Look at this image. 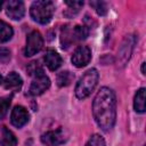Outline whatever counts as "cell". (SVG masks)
I'll return each mask as SVG.
<instances>
[{
    "label": "cell",
    "mask_w": 146,
    "mask_h": 146,
    "mask_svg": "<svg viewBox=\"0 0 146 146\" xmlns=\"http://www.w3.org/2000/svg\"><path fill=\"white\" fill-rule=\"evenodd\" d=\"M92 114L98 127L104 130H111L116 119V98L112 89L100 88L92 103Z\"/></svg>",
    "instance_id": "cell-1"
},
{
    "label": "cell",
    "mask_w": 146,
    "mask_h": 146,
    "mask_svg": "<svg viewBox=\"0 0 146 146\" xmlns=\"http://www.w3.org/2000/svg\"><path fill=\"white\" fill-rule=\"evenodd\" d=\"M54 10H55V5L52 1L38 0L31 5L30 14H31V17L35 22L40 24H47L51 21Z\"/></svg>",
    "instance_id": "cell-2"
},
{
    "label": "cell",
    "mask_w": 146,
    "mask_h": 146,
    "mask_svg": "<svg viewBox=\"0 0 146 146\" xmlns=\"http://www.w3.org/2000/svg\"><path fill=\"white\" fill-rule=\"evenodd\" d=\"M99 79V74L98 71L96 68H90L88 70L79 80V82L76 83L75 87V96L79 99H83L86 97H88L92 90L95 89V87L97 86Z\"/></svg>",
    "instance_id": "cell-3"
},
{
    "label": "cell",
    "mask_w": 146,
    "mask_h": 146,
    "mask_svg": "<svg viewBox=\"0 0 146 146\" xmlns=\"http://www.w3.org/2000/svg\"><path fill=\"white\" fill-rule=\"evenodd\" d=\"M43 47V39L39 31H32L26 38V46L24 49V54L27 57L34 56L38 54Z\"/></svg>",
    "instance_id": "cell-4"
},
{
    "label": "cell",
    "mask_w": 146,
    "mask_h": 146,
    "mask_svg": "<svg viewBox=\"0 0 146 146\" xmlns=\"http://www.w3.org/2000/svg\"><path fill=\"white\" fill-rule=\"evenodd\" d=\"M91 59V50L87 46H79L72 56V63L75 67H83L89 64Z\"/></svg>",
    "instance_id": "cell-5"
},
{
    "label": "cell",
    "mask_w": 146,
    "mask_h": 146,
    "mask_svg": "<svg viewBox=\"0 0 146 146\" xmlns=\"http://www.w3.org/2000/svg\"><path fill=\"white\" fill-rule=\"evenodd\" d=\"M49 87H50V80L43 73V74H40L33 78V81L29 89V94L31 96H39L43 94Z\"/></svg>",
    "instance_id": "cell-6"
},
{
    "label": "cell",
    "mask_w": 146,
    "mask_h": 146,
    "mask_svg": "<svg viewBox=\"0 0 146 146\" xmlns=\"http://www.w3.org/2000/svg\"><path fill=\"white\" fill-rule=\"evenodd\" d=\"M65 140H66V137L62 129L51 130L41 136V141L48 146H58L60 144H64Z\"/></svg>",
    "instance_id": "cell-7"
},
{
    "label": "cell",
    "mask_w": 146,
    "mask_h": 146,
    "mask_svg": "<svg viewBox=\"0 0 146 146\" xmlns=\"http://www.w3.org/2000/svg\"><path fill=\"white\" fill-rule=\"evenodd\" d=\"M6 13L11 19L19 21L25 14L24 3L19 0H10L6 3Z\"/></svg>",
    "instance_id": "cell-8"
},
{
    "label": "cell",
    "mask_w": 146,
    "mask_h": 146,
    "mask_svg": "<svg viewBox=\"0 0 146 146\" xmlns=\"http://www.w3.org/2000/svg\"><path fill=\"white\" fill-rule=\"evenodd\" d=\"M29 117H30V115L25 107L15 106L11 112V115H10V121H11V124L15 125L16 128H22L23 125H25L29 122Z\"/></svg>",
    "instance_id": "cell-9"
},
{
    "label": "cell",
    "mask_w": 146,
    "mask_h": 146,
    "mask_svg": "<svg viewBox=\"0 0 146 146\" xmlns=\"http://www.w3.org/2000/svg\"><path fill=\"white\" fill-rule=\"evenodd\" d=\"M43 59H44V64L47 65V67L50 71H56L62 65V62H63L59 54L57 51H55L54 49H48L46 51Z\"/></svg>",
    "instance_id": "cell-10"
},
{
    "label": "cell",
    "mask_w": 146,
    "mask_h": 146,
    "mask_svg": "<svg viewBox=\"0 0 146 146\" xmlns=\"http://www.w3.org/2000/svg\"><path fill=\"white\" fill-rule=\"evenodd\" d=\"M135 42H136V39H135L132 35H129V36L125 38V40L123 41V43H122V46H121V49H120V51H119V59L122 60L123 64H124L127 60H129Z\"/></svg>",
    "instance_id": "cell-11"
},
{
    "label": "cell",
    "mask_w": 146,
    "mask_h": 146,
    "mask_svg": "<svg viewBox=\"0 0 146 146\" xmlns=\"http://www.w3.org/2000/svg\"><path fill=\"white\" fill-rule=\"evenodd\" d=\"M22 84H23V80L16 72H10L3 80V87L7 90L18 91L21 89Z\"/></svg>",
    "instance_id": "cell-12"
},
{
    "label": "cell",
    "mask_w": 146,
    "mask_h": 146,
    "mask_svg": "<svg viewBox=\"0 0 146 146\" xmlns=\"http://www.w3.org/2000/svg\"><path fill=\"white\" fill-rule=\"evenodd\" d=\"M76 42L75 39V34H74V30L73 27H71L70 25H65L62 29V33H60V43L63 49H67L72 43Z\"/></svg>",
    "instance_id": "cell-13"
},
{
    "label": "cell",
    "mask_w": 146,
    "mask_h": 146,
    "mask_svg": "<svg viewBox=\"0 0 146 146\" xmlns=\"http://www.w3.org/2000/svg\"><path fill=\"white\" fill-rule=\"evenodd\" d=\"M0 145L1 146H16L17 145V138L7 127H2Z\"/></svg>",
    "instance_id": "cell-14"
},
{
    "label": "cell",
    "mask_w": 146,
    "mask_h": 146,
    "mask_svg": "<svg viewBox=\"0 0 146 146\" xmlns=\"http://www.w3.org/2000/svg\"><path fill=\"white\" fill-rule=\"evenodd\" d=\"M133 107L135 111L138 113H144L146 107H145V88H140L136 95H135V99H133Z\"/></svg>",
    "instance_id": "cell-15"
},
{
    "label": "cell",
    "mask_w": 146,
    "mask_h": 146,
    "mask_svg": "<svg viewBox=\"0 0 146 146\" xmlns=\"http://www.w3.org/2000/svg\"><path fill=\"white\" fill-rule=\"evenodd\" d=\"M13 34H14L13 27L8 23L0 21V43L9 41L11 39Z\"/></svg>",
    "instance_id": "cell-16"
},
{
    "label": "cell",
    "mask_w": 146,
    "mask_h": 146,
    "mask_svg": "<svg viewBox=\"0 0 146 146\" xmlns=\"http://www.w3.org/2000/svg\"><path fill=\"white\" fill-rule=\"evenodd\" d=\"M73 79H74L73 73H71L68 71H63V72L58 73V75H57V84L59 87L70 86L71 82L73 81Z\"/></svg>",
    "instance_id": "cell-17"
},
{
    "label": "cell",
    "mask_w": 146,
    "mask_h": 146,
    "mask_svg": "<svg viewBox=\"0 0 146 146\" xmlns=\"http://www.w3.org/2000/svg\"><path fill=\"white\" fill-rule=\"evenodd\" d=\"M11 103V96H5L0 97V119H3L9 110Z\"/></svg>",
    "instance_id": "cell-18"
},
{
    "label": "cell",
    "mask_w": 146,
    "mask_h": 146,
    "mask_svg": "<svg viewBox=\"0 0 146 146\" xmlns=\"http://www.w3.org/2000/svg\"><path fill=\"white\" fill-rule=\"evenodd\" d=\"M73 30H74L76 41L84 40L89 34V30L87 29V26H83V25H75V26H73Z\"/></svg>",
    "instance_id": "cell-19"
},
{
    "label": "cell",
    "mask_w": 146,
    "mask_h": 146,
    "mask_svg": "<svg viewBox=\"0 0 146 146\" xmlns=\"http://www.w3.org/2000/svg\"><path fill=\"white\" fill-rule=\"evenodd\" d=\"M27 72H29L30 75H32L34 78L36 75L43 74V68L41 67V65L39 64V62H32L27 66Z\"/></svg>",
    "instance_id": "cell-20"
},
{
    "label": "cell",
    "mask_w": 146,
    "mask_h": 146,
    "mask_svg": "<svg viewBox=\"0 0 146 146\" xmlns=\"http://www.w3.org/2000/svg\"><path fill=\"white\" fill-rule=\"evenodd\" d=\"M86 146H106V145H105L104 138H103L102 136L95 133V135H92V136L89 138V140L87 141Z\"/></svg>",
    "instance_id": "cell-21"
},
{
    "label": "cell",
    "mask_w": 146,
    "mask_h": 146,
    "mask_svg": "<svg viewBox=\"0 0 146 146\" xmlns=\"http://www.w3.org/2000/svg\"><path fill=\"white\" fill-rule=\"evenodd\" d=\"M90 6H92V7L96 9L97 14L100 15V16H104V15H106V13H107V6H106V3L103 2V1H91V2H90Z\"/></svg>",
    "instance_id": "cell-22"
},
{
    "label": "cell",
    "mask_w": 146,
    "mask_h": 146,
    "mask_svg": "<svg viewBox=\"0 0 146 146\" xmlns=\"http://www.w3.org/2000/svg\"><path fill=\"white\" fill-rule=\"evenodd\" d=\"M65 3L68 6V8H70V10H73L74 11V14H76L80 9H81V7L83 6V1H65Z\"/></svg>",
    "instance_id": "cell-23"
},
{
    "label": "cell",
    "mask_w": 146,
    "mask_h": 146,
    "mask_svg": "<svg viewBox=\"0 0 146 146\" xmlns=\"http://www.w3.org/2000/svg\"><path fill=\"white\" fill-rule=\"evenodd\" d=\"M10 59V50L5 47H0V63H7Z\"/></svg>",
    "instance_id": "cell-24"
},
{
    "label": "cell",
    "mask_w": 146,
    "mask_h": 146,
    "mask_svg": "<svg viewBox=\"0 0 146 146\" xmlns=\"http://www.w3.org/2000/svg\"><path fill=\"white\" fill-rule=\"evenodd\" d=\"M145 64H146V63H143V64H141V73H143V74H145Z\"/></svg>",
    "instance_id": "cell-25"
},
{
    "label": "cell",
    "mask_w": 146,
    "mask_h": 146,
    "mask_svg": "<svg viewBox=\"0 0 146 146\" xmlns=\"http://www.w3.org/2000/svg\"><path fill=\"white\" fill-rule=\"evenodd\" d=\"M2 5H3V1H0V11H1V8H2Z\"/></svg>",
    "instance_id": "cell-26"
},
{
    "label": "cell",
    "mask_w": 146,
    "mask_h": 146,
    "mask_svg": "<svg viewBox=\"0 0 146 146\" xmlns=\"http://www.w3.org/2000/svg\"><path fill=\"white\" fill-rule=\"evenodd\" d=\"M1 83H2V76L0 75V84H1Z\"/></svg>",
    "instance_id": "cell-27"
}]
</instances>
